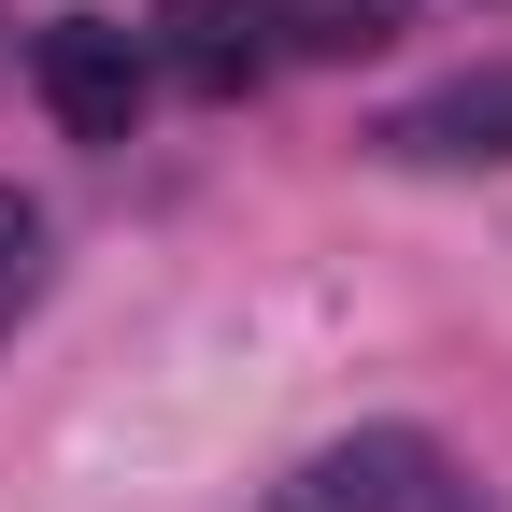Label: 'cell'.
<instances>
[{
	"instance_id": "obj_1",
	"label": "cell",
	"mask_w": 512,
	"mask_h": 512,
	"mask_svg": "<svg viewBox=\"0 0 512 512\" xmlns=\"http://www.w3.org/2000/svg\"><path fill=\"white\" fill-rule=\"evenodd\" d=\"M271 512H484V484L441 456L427 427H356L328 456H299L271 484Z\"/></svg>"
},
{
	"instance_id": "obj_2",
	"label": "cell",
	"mask_w": 512,
	"mask_h": 512,
	"mask_svg": "<svg viewBox=\"0 0 512 512\" xmlns=\"http://www.w3.org/2000/svg\"><path fill=\"white\" fill-rule=\"evenodd\" d=\"M29 86H43V114L72 128V143H128L143 100H157V43L114 29V15H57V29L29 43Z\"/></svg>"
},
{
	"instance_id": "obj_3",
	"label": "cell",
	"mask_w": 512,
	"mask_h": 512,
	"mask_svg": "<svg viewBox=\"0 0 512 512\" xmlns=\"http://www.w3.org/2000/svg\"><path fill=\"white\" fill-rule=\"evenodd\" d=\"M157 72L171 86H200V100H242V86H271V57H285V15L271 0H157Z\"/></svg>"
},
{
	"instance_id": "obj_4",
	"label": "cell",
	"mask_w": 512,
	"mask_h": 512,
	"mask_svg": "<svg viewBox=\"0 0 512 512\" xmlns=\"http://www.w3.org/2000/svg\"><path fill=\"white\" fill-rule=\"evenodd\" d=\"M370 157H399V171H498L512 157V72H456V86H427L370 128Z\"/></svg>"
},
{
	"instance_id": "obj_5",
	"label": "cell",
	"mask_w": 512,
	"mask_h": 512,
	"mask_svg": "<svg viewBox=\"0 0 512 512\" xmlns=\"http://www.w3.org/2000/svg\"><path fill=\"white\" fill-rule=\"evenodd\" d=\"M285 15V43H313V57H370V43H399V0H271Z\"/></svg>"
},
{
	"instance_id": "obj_6",
	"label": "cell",
	"mask_w": 512,
	"mask_h": 512,
	"mask_svg": "<svg viewBox=\"0 0 512 512\" xmlns=\"http://www.w3.org/2000/svg\"><path fill=\"white\" fill-rule=\"evenodd\" d=\"M29 271H43V214L15 200V185H0V313L29 299Z\"/></svg>"
}]
</instances>
